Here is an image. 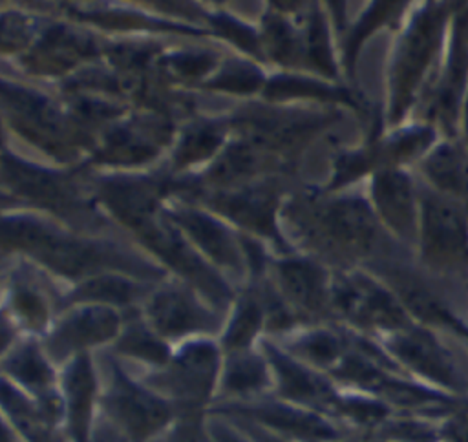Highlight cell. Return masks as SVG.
<instances>
[{
    "mask_svg": "<svg viewBox=\"0 0 468 442\" xmlns=\"http://www.w3.org/2000/svg\"><path fill=\"white\" fill-rule=\"evenodd\" d=\"M4 241L16 248H24L49 268L71 278L99 268H121L139 276L159 274L148 263L113 245L75 239L33 217H5Z\"/></svg>",
    "mask_w": 468,
    "mask_h": 442,
    "instance_id": "obj_1",
    "label": "cell"
},
{
    "mask_svg": "<svg viewBox=\"0 0 468 442\" xmlns=\"http://www.w3.org/2000/svg\"><path fill=\"white\" fill-rule=\"evenodd\" d=\"M219 347L205 338L186 340L166 365L144 376V384L166 398L177 413L197 415L212 398L221 374Z\"/></svg>",
    "mask_w": 468,
    "mask_h": 442,
    "instance_id": "obj_2",
    "label": "cell"
},
{
    "mask_svg": "<svg viewBox=\"0 0 468 442\" xmlns=\"http://www.w3.org/2000/svg\"><path fill=\"white\" fill-rule=\"evenodd\" d=\"M108 371L99 400L104 416L124 442H154L177 418V409L144 382L133 380L113 358Z\"/></svg>",
    "mask_w": 468,
    "mask_h": 442,
    "instance_id": "obj_3",
    "label": "cell"
},
{
    "mask_svg": "<svg viewBox=\"0 0 468 442\" xmlns=\"http://www.w3.org/2000/svg\"><path fill=\"white\" fill-rule=\"evenodd\" d=\"M210 413L250 420L280 437L294 442H342L340 422L285 400L221 402Z\"/></svg>",
    "mask_w": 468,
    "mask_h": 442,
    "instance_id": "obj_4",
    "label": "cell"
},
{
    "mask_svg": "<svg viewBox=\"0 0 468 442\" xmlns=\"http://www.w3.org/2000/svg\"><path fill=\"white\" fill-rule=\"evenodd\" d=\"M121 316L113 307L88 303L64 314L46 334L42 349L51 362H69L90 347L115 342L121 334Z\"/></svg>",
    "mask_w": 468,
    "mask_h": 442,
    "instance_id": "obj_5",
    "label": "cell"
},
{
    "mask_svg": "<svg viewBox=\"0 0 468 442\" xmlns=\"http://www.w3.org/2000/svg\"><path fill=\"white\" fill-rule=\"evenodd\" d=\"M261 349L271 363L280 400L318 411L335 420L340 393L322 371L309 367L271 342H263Z\"/></svg>",
    "mask_w": 468,
    "mask_h": 442,
    "instance_id": "obj_6",
    "label": "cell"
},
{
    "mask_svg": "<svg viewBox=\"0 0 468 442\" xmlns=\"http://www.w3.org/2000/svg\"><path fill=\"white\" fill-rule=\"evenodd\" d=\"M4 378L31 396L53 420L64 426V400L51 360L33 340L20 342L4 353Z\"/></svg>",
    "mask_w": 468,
    "mask_h": 442,
    "instance_id": "obj_7",
    "label": "cell"
},
{
    "mask_svg": "<svg viewBox=\"0 0 468 442\" xmlns=\"http://www.w3.org/2000/svg\"><path fill=\"white\" fill-rule=\"evenodd\" d=\"M137 234L168 265H172L196 287H199L212 303L225 305L230 300V292L225 283L192 252V248L166 219H161L155 214L137 230Z\"/></svg>",
    "mask_w": 468,
    "mask_h": 442,
    "instance_id": "obj_8",
    "label": "cell"
},
{
    "mask_svg": "<svg viewBox=\"0 0 468 442\" xmlns=\"http://www.w3.org/2000/svg\"><path fill=\"white\" fill-rule=\"evenodd\" d=\"M146 321L165 340H185L214 332L219 320L190 292L163 289L146 303Z\"/></svg>",
    "mask_w": 468,
    "mask_h": 442,
    "instance_id": "obj_9",
    "label": "cell"
},
{
    "mask_svg": "<svg viewBox=\"0 0 468 442\" xmlns=\"http://www.w3.org/2000/svg\"><path fill=\"white\" fill-rule=\"evenodd\" d=\"M97 374L88 353L71 358L60 374L64 429L69 442H93Z\"/></svg>",
    "mask_w": 468,
    "mask_h": 442,
    "instance_id": "obj_10",
    "label": "cell"
},
{
    "mask_svg": "<svg viewBox=\"0 0 468 442\" xmlns=\"http://www.w3.org/2000/svg\"><path fill=\"white\" fill-rule=\"evenodd\" d=\"M333 301L342 314L358 325L395 331L404 327V312L397 301L362 276L338 279L333 289Z\"/></svg>",
    "mask_w": 468,
    "mask_h": 442,
    "instance_id": "obj_11",
    "label": "cell"
},
{
    "mask_svg": "<svg viewBox=\"0 0 468 442\" xmlns=\"http://www.w3.org/2000/svg\"><path fill=\"white\" fill-rule=\"evenodd\" d=\"M2 97L5 110L13 115L15 126L29 139L42 144V148L62 146L64 122L60 111L40 93L2 84Z\"/></svg>",
    "mask_w": 468,
    "mask_h": 442,
    "instance_id": "obj_12",
    "label": "cell"
},
{
    "mask_svg": "<svg viewBox=\"0 0 468 442\" xmlns=\"http://www.w3.org/2000/svg\"><path fill=\"white\" fill-rule=\"evenodd\" d=\"M2 407L5 422L22 442H69L64 426L7 378L2 382Z\"/></svg>",
    "mask_w": 468,
    "mask_h": 442,
    "instance_id": "obj_13",
    "label": "cell"
},
{
    "mask_svg": "<svg viewBox=\"0 0 468 442\" xmlns=\"http://www.w3.org/2000/svg\"><path fill=\"white\" fill-rule=\"evenodd\" d=\"M437 33V20L433 16L422 15L411 29L408 31L397 64H395V77H393V115L395 111H402L411 95L419 77L430 58L433 38Z\"/></svg>",
    "mask_w": 468,
    "mask_h": 442,
    "instance_id": "obj_14",
    "label": "cell"
},
{
    "mask_svg": "<svg viewBox=\"0 0 468 442\" xmlns=\"http://www.w3.org/2000/svg\"><path fill=\"white\" fill-rule=\"evenodd\" d=\"M424 247L430 258L442 263L466 258V228L453 205L441 199H428L424 203Z\"/></svg>",
    "mask_w": 468,
    "mask_h": 442,
    "instance_id": "obj_15",
    "label": "cell"
},
{
    "mask_svg": "<svg viewBox=\"0 0 468 442\" xmlns=\"http://www.w3.org/2000/svg\"><path fill=\"white\" fill-rule=\"evenodd\" d=\"M320 230L340 247L366 248L375 234V217L358 197H342L327 203L318 214Z\"/></svg>",
    "mask_w": 468,
    "mask_h": 442,
    "instance_id": "obj_16",
    "label": "cell"
},
{
    "mask_svg": "<svg viewBox=\"0 0 468 442\" xmlns=\"http://www.w3.org/2000/svg\"><path fill=\"white\" fill-rule=\"evenodd\" d=\"M272 369L265 354L250 349L227 353L219 374V393L225 402H249L271 385Z\"/></svg>",
    "mask_w": 468,
    "mask_h": 442,
    "instance_id": "obj_17",
    "label": "cell"
},
{
    "mask_svg": "<svg viewBox=\"0 0 468 442\" xmlns=\"http://www.w3.org/2000/svg\"><path fill=\"white\" fill-rule=\"evenodd\" d=\"M4 181L15 194L46 203H66L73 197V188L62 174L27 164L7 152L4 153Z\"/></svg>",
    "mask_w": 468,
    "mask_h": 442,
    "instance_id": "obj_18",
    "label": "cell"
},
{
    "mask_svg": "<svg viewBox=\"0 0 468 442\" xmlns=\"http://www.w3.org/2000/svg\"><path fill=\"white\" fill-rule=\"evenodd\" d=\"M166 216L181 225L194 243L214 261L236 268L239 267V254L234 237L214 217L192 208H177L174 212H166Z\"/></svg>",
    "mask_w": 468,
    "mask_h": 442,
    "instance_id": "obj_19",
    "label": "cell"
},
{
    "mask_svg": "<svg viewBox=\"0 0 468 442\" xmlns=\"http://www.w3.org/2000/svg\"><path fill=\"white\" fill-rule=\"evenodd\" d=\"M101 199L124 225L133 230L141 228L159 212L152 184L141 181H106L101 184Z\"/></svg>",
    "mask_w": 468,
    "mask_h": 442,
    "instance_id": "obj_20",
    "label": "cell"
},
{
    "mask_svg": "<svg viewBox=\"0 0 468 442\" xmlns=\"http://www.w3.org/2000/svg\"><path fill=\"white\" fill-rule=\"evenodd\" d=\"M388 347L395 356H399L406 365L419 371L420 374L442 384H452V365L442 349L426 332L397 331L388 342Z\"/></svg>",
    "mask_w": 468,
    "mask_h": 442,
    "instance_id": "obj_21",
    "label": "cell"
},
{
    "mask_svg": "<svg viewBox=\"0 0 468 442\" xmlns=\"http://www.w3.org/2000/svg\"><path fill=\"white\" fill-rule=\"evenodd\" d=\"M278 281L285 298L303 312H320L327 301L324 272L303 259L278 263Z\"/></svg>",
    "mask_w": 468,
    "mask_h": 442,
    "instance_id": "obj_22",
    "label": "cell"
},
{
    "mask_svg": "<svg viewBox=\"0 0 468 442\" xmlns=\"http://www.w3.org/2000/svg\"><path fill=\"white\" fill-rule=\"evenodd\" d=\"M216 208L227 214L232 221L252 228L260 234L276 237L274 226V210L276 197L265 188L243 190L230 195H216L212 201Z\"/></svg>",
    "mask_w": 468,
    "mask_h": 442,
    "instance_id": "obj_23",
    "label": "cell"
},
{
    "mask_svg": "<svg viewBox=\"0 0 468 442\" xmlns=\"http://www.w3.org/2000/svg\"><path fill=\"white\" fill-rule=\"evenodd\" d=\"M351 342L331 329H311L282 347L296 360L322 373H331L347 353Z\"/></svg>",
    "mask_w": 468,
    "mask_h": 442,
    "instance_id": "obj_24",
    "label": "cell"
},
{
    "mask_svg": "<svg viewBox=\"0 0 468 442\" xmlns=\"http://www.w3.org/2000/svg\"><path fill=\"white\" fill-rule=\"evenodd\" d=\"M375 201L384 219L402 234L413 228V195L406 175L386 170L377 175L373 186Z\"/></svg>",
    "mask_w": 468,
    "mask_h": 442,
    "instance_id": "obj_25",
    "label": "cell"
},
{
    "mask_svg": "<svg viewBox=\"0 0 468 442\" xmlns=\"http://www.w3.org/2000/svg\"><path fill=\"white\" fill-rule=\"evenodd\" d=\"M115 351L128 358L141 360L154 369L168 363L172 358V349L165 338H161L146 320H132L122 329L115 340Z\"/></svg>",
    "mask_w": 468,
    "mask_h": 442,
    "instance_id": "obj_26",
    "label": "cell"
},
{
    "mask_svg": "<svg viewBox=\"0 0 468 442\" xmlns=\"http://www.w3.org/2000/svg\"><path fill=\"white\" fill-rule=\"evenodd\" d=\"M146 126L150 124L133 126V128L121 126L112 130L97 159L108 161V163L132 164V163H141L154 157L157 152V139L154 137H163V133L146 132Z\"/></svg>",
    "mask_w": 468,
    "mask_h": 442,
    "instance_id": "obj_27",
    "label": "cell"
},
{
    "mask_svg": "<svg viewBox=\"0 0 468 442\" xmlns=\"http://www.w3.org/2000/svg\"><path fill=\"white\" fill-rule=\"evenodd\" d=\"M265 327V310L254 296H243L236 307L234 314L221 336V349L225 353L250 349V343L258 332Z\"/></svg>",
    "mask_w": 468,
    "mask_h": 442,
    "instance_id": "obj_28",
    "label": "cell"
},
{
    "mask_svg": "<svg viewBox=\"0 0 468 442\" xmlns=\"http://www.w3.org/2000/svg\"><path fill=\"white\" fill-rule=\"evenodd\" d=\"M141 294V287L119 278V276H97L88 279L86 283L79 285L68 298L66 305L69 303H99V305H128Z\"/></svg>",
    "mask_w": 468,
    "mask_h": 442,
    "instance_id": "obj_29",
    "label": "cell"
},
{
    "mask_svg": "<svg viewBox=\"0 0 468 442\" xmlns=\"http://www.w3.org/2000/svg\"><path fill=\"white\" fill-rule=\"evenodd\" d=\"M265 164L267 155H263L258 150L256 142H234L221 153V157L210 168L208 177L218 183H230L239 177L260 172Z\"/></svg>",
    "mask_w": 468,
    "mask_h": 442,
    "instance_id": "obj_30",
    "label": "cell"
},
{
    "mask_svg": "<svg viewBox=\"0 0 468 442\" xmlns=\"http://www.w3.org/2000/svg\"><path fill=\"white\" fill-rule=\"evenodd\" d=\"M223 139V132L219 126L214 124H196L192 126L185 137L181 139L176 155H174V164L185 166L188 163L201 161L208 157Z\"/></svg>",
    "mask_w": 468,
    "mask_h": 442,
    "instance_id": "obj_31",
    "label": "cell"
},
{
    "mask_svg": "<svg viewBox=\"0 0 468 442\" xmlns=\"http://www.w3.org/2000/svg\"><path fill=\"white\" fill-rule=\"evenodd\" d=\"M11 307L16 320L33 332H42L48 325V303L31 283L13 285Z\"/></svg>",
    "mask_w": 468,
    "mask_h": 442,
    "instance_id": "obj_32",
    "label": "cell"
},
{
    "mask_svg": "<svg viewBox=\"0 0 468 442\" xmlns=\"http://www.w3.org/2000/svg\"><path fill=\"white\" fill-rule=\"evenodd\" d=\"M265 95L271 99H285V97H322V99H340L349 100L344 91L335 89L327 84L316 82L313 79H300V77H276L272 79L267 88Z\"/></svg>",
    "mask_w": 468,
    "mask_h": 442,
    "instance_id": "obj_33",
    "label": "cell"
},
{
    "mask_svg": "<svg viewBox=\"0 0 468 442\" xmlns=\"http://www.w3.org/2000/svg\"><path fill=\"white\" fill-rule=\"evenodd\" d=\"M263 84V75L254 64L243 60H230L221 68V71L207 84L214 89L234 91V93H250Z\"/></svg>",
    "mask_w": 468,
    "mask_h": 442,
    "instance_id": "obj_34",
    "label": "cell"
},
{
    "mask_svg": "<svg viewBox=\"0 0 468 442\" xmlns=\"http://www.w3.org/2000/svg\"><path fill=\"white\" fill-rule=\"evenodd\" d=\"M265 40H267L269 53L283 64L296 62L298 57L302 55L300 37L287 24V20H283L280 16H267Z\"/></svg>",
    "mask_w": 468,
    "mask_h": 442,
    "instance_id": "obj_35",
    "label": "cell"
},
{
    "mask_svg": "<svg viewBox=\"0 0 468 442\" xmlns=\"http://www.w3.org/2000/svg\"><path fill=\"white\" fill-rule=\"evenodd\" d=\"M426 170L437 184L448 190H461L464 183L461 159L452 148L437 150L426 163Z\"/></svg>",
    "mask_w": 468,
    "mask_h": 442,
    "instance_id": "obj_36",
    "label": "cell"
},
{
    "mask_svg": "<svg viewBox=\"0 0 468 442\" xmlns=\"http://www.w3.org/2000/svg\"><path fill=\"white\" fill-rule=\"evenodd\" d=\"M307 55L325 75H335L333 58H331V51H329V38H327L325 24H324V18L320 16V13H313L309 18Z\"/></svg>",
    "mask_w": 468,
    "mask_h": 442,
    "instance_id": "obj_37",
    "label": "cell"
},
{
    "mask_svg": "<svg viewBox=\"0 0 468 442\" xmlns=\"http://www.w3.org/2000/svg\"><path fill=\"white\" fill-rule=\"evenodd\" d=\"M214 60H216V57L208 51H183V53L170 55L166 58V66L177 75L197 77V75H203L205 71H208L212 68Z\"/></svg>",
    "mask_w": 468,
    "mask_h": 442,
    "instance_id": "obj_38",
    "label": "cell"
},
{
    "mask_svg": "<svg viewBox=\"0 0 468 442\" xmlns=\"http://www.w3.org/2000/svg\"><path fill=\"white\" fill-rule=\"evenodd\" d=\"M210 20H212V24L218 27V31H219L221 35H225L227 38H230L232 42H236L239 47H243V49H247V51L258 55V51H260V42H258L256 33H254L250 27H247V26L241 24L239 20L230 18V16H227V15H216V16H212Z\"/></svg>",
    "mask_w": 468,
    "mask_h": 442,
    "instance_id": "obj_39",
    "label": "cell"
},
{
    "mask_svg": "<svg viewBox=\"0 0 468 442\" xmlns=\"http://www.w3.org/2000/svg\"><path fill=\"white\" fill-rule=\"evenodd\" d=\"M33 35V24L18 15H5L2 20V44L4 49L20 47L29 42Z\"/></svg>",
    "mask_w": 468,
    "mask_h": 442,
    "instance_id": "obj_40",
    "label": "cell"
},
{
    "mask_svg": "<svg viewBox=\"0 0 468 442\" xmlns=\"http://www.w3.org/2000/svg\"><path fill=\"white\" fill-rule=\"evenodd\" d=\"M207 422V431L212 438V442H252L232 420L227 416L210 413Z\"/></svg>",
    "mask_w": 468,
    "mask_h": 442,
    "instance_id": "obj_41",
    "label": "cell"
},
{
    "mask_svg": "<svg viewBox=\"0 0 468 442\" xmlns=\"http://www.w3.org/2000/svg\"><path fill=\"white\" fill-rule=\"evenodd\" d=\"M388 11H389L388 4H377L375 7L369 9V13L364 16V20L358 22V26L353 29V33H351V37H349V44H347V51H346V60H347V64L353 62V58H355V55H356V49H358L362 38L384 18V15H386Z\"/></svg>",
    "mask_w": 468,
    "mask_h": 442,
    "instance_id": "obj_42",
    "label": "cell"
},
{
    "mask_svg": "<svg viewBox=\"0 0 468 442\" xmlns=\"http://www.w3.org/2000/svg\"><path fill=\"white\" fill-rule=\"evenodd\" d=\"M223 416V415H221ZM229 420H232L252 442H294V440H289L285 437H280L250 420H245V418H236V416H227Z\"/></svg>",
    "mask_w": 468,
    "mask_h": 442,
    "instance_id": "obj_43",
    "label": "cell"
},
{
    "mask_svg": "<svg viewBox=\"0 0 468 442\" xmlns=\"http://www.w3.org/2000/svg\"><path fill=\"white\" fill-rule=\"evenodd\" d=\"M448 437L453 442H468V420H461L448 427Z\"/></svg>",
    "mask_w": 468,
    "mask_h": 442,
    "instance_id": "obj_44",
    "label": "cell"
},
{
    "mask_svg": "<svg viewBox=\"0 0 468 442\" xmlns=\"http://www.w3.org/2000/svg\"><path fill=\"white\" fill-rule=\"evenodd\" d=\"M2 442H22L18 438V435L9 427V424L4 420V427H2Z\"/></svg>",
    "mask_w": 468,
    "mask_h": 442,
    "instance_id": "obj_45",
    "label": "cell"
}]
</instances>
